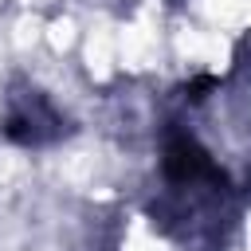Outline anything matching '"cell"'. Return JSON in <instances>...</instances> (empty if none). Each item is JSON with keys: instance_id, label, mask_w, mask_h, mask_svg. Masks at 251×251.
<instances>
[{"instance_id": "1", "label": "cell", "mask_w": 251, "mask_h": 251, "mask_svg": "<svg viewBox=\"0 0 251 251\" xmlns=\"http://www.w3.org/2000/svg\"><path fill=\"white\" fill-rule=\"evenodd\" d=\"M165 173H169V180L188 184V180H200V176H216V165L192 137H173L165 145Z\"/></svg>"}]
</instances>
